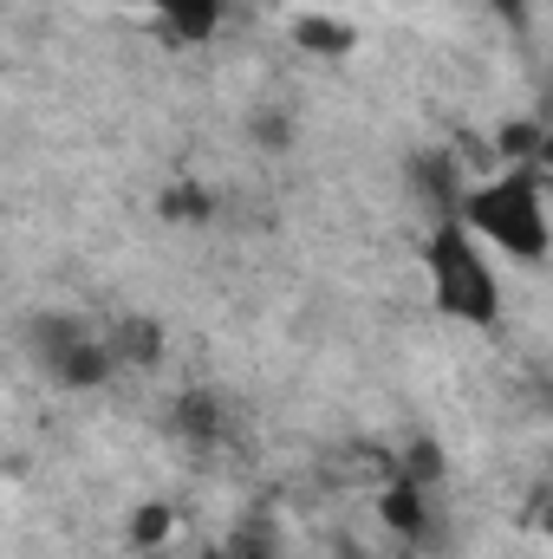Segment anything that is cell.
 Wrapping results in <instances>:
<instances>
[{
  "label": "cell",
  "instance_id": "obj_11",
  "mask_svg": "<svg viewBox=\"0 0 553 559\" xmlns=\"http://www.w3.org/2000/svg\"><path fill=\"white\" fill-rule=\"evenodd\" d=\"M163 215H169V222H209V215H215V195H209V189H169V195H163Z\"/></svg>",
  "mask_w": 553,
  "mask_h": 559
},
{
  "label": "cell",
  "instance_id": "obj_12",
  "mask_svg": "<svg viewBox=\"0 0 553 559\" xmlns=\"http://www.w3.org/2000/svg\"><path fill=\"white\" fill-rule=\"evenodd\" d=\"M541 138H548V124H508L502 131V163H534L541 156Z\"/></svg>",
  "mask_w": 553,
  "mask_h": 559
},
{
  "label": "cell",
  "instance_id": "obj_16",
  "mask_svg": "<svg viewBox=\"0 0 553 559\" xmlns=\"http://www.w3.org/2000/svg\"><path fill=\"white\" fill-rule=\"evenodd\" d=\"M209 559H268L261 547H228V554H209Z\"/></svg>",
  "mask_w": 553,
  "mask_h": 559
},
{
  "label": "cell",
  "instance_id": "obj_1",
  "mask_svg": "<svg viewBox=\"0 0 553 559\" xmlns=\"http://www.w3.org/2000/svg\"><path fill=\"white\" fill-rule=\"evenodd\" d=\"M423 280H430V306L469 332H495L502 325V274H495V248L462 222L443 215L423 235Z\"/></svg>",
  "mask_w": 553,
  "mask_h": 559
},
{
  "label": "cell",
  "instance_id": "obj_5",
  "mask_svg": "<svg viewBox=\"0 0 553 559\" xmlns=\"http://www.w3.org/2000/svg\"><path fill=\"white\" fill-rule=\"evenodd\" d=\"M156 7V20L183 39V46H209L222 26H228V13H235V0H150Z\"/></svg>",
  "mask_w": 553,
  "mask_h": 559
},
{
  "label": "cell",
  "instance_id": "obj_6",
  "mask_svg": "<svg viewBox=\"0 0 553 559\" xmlns=\"http://www.w3.org/2000/svg\"><path fill=\"white\" fill-rule=\"evenodd\" d=\"M222 397L215 391H183L176 397V436L189 442V449H215L222 442Z\"/></svg>",
  "mask_w": 553,
  "mask_h": 559
},
{
  "label": "cell",
  "instance_id": "obj_3",
  "mask_svg": "<svg viewBox=\"0 0 553 559\" xmlns=\"http://www.w3.org/2000/svg\"><path fill=\"white\" fill-rule=\"evenodd\" d=\"M33 358L59 391H98L125 371L111 325H85V319H33Z\"/></svg>",
  "mask_w": 553,
  "mask_h": 559
},
{
  "label": "cell",
  "instance_id": "obj_8",
  "mask_svg": "<svg viewBox=\"0 0 553 559\" xmlns=\"http://www.w3.org/2000/svg\"><path fill=\"white\" fill-rule=\"evenodd\" d=\"M111 345H118V365H156L163 358V332L150 319H118L111 325Z\"/></svg>",
  "mask_w": 553,
  "mask_h": 559
},
{
  "label": "cell",
  "instance_id": "obj_9",
  "mask_svg": "<svg viewBox=\"0 0 553 559\" xmlns=\"http://www.w3.org/2000/svg\"><path fill=\"white\" fill-rule=\"evenodd\" d=\"M169 534H176V514H169L163 501H143L138 514H131V547H143V554H150V547H163Z\"/></svg>",
  "mask_w": 553,
  "mask_h": 559
},
{
  "label": "cell",
  "instance_id": "obj_2",
  "mask_svg": "<svg viewBox=\"0 0 553 559\" xmlns=\"http://www.w3.org/2000/svg\"><path fill=\"white\" fill-rule=\"evenodd\" d=\"M462 222L508 261L548 267L553 254V209H548V176L534 163H502L489 182H469Z\"/></svg>",
  "mask_w": 553,
  "mask_h": 559
},
{
  "label": "cell",
  "instance_id": "obj_15",
  "mask_svg": "<svg viewBox=\"0 0 553 559\" xmlns=\"http://www.w3.org/2000/svg\"><path fill=\"white\" fill-rule=\"evenodd\" d=\"M534 169H541V176H553V124H548V138H541V156H534Z\"/></svg>",
  "mask_w": 553,
  "mask_h": 559
},
{
  "label": "cell",
  "instance_id": "obj_4",
  "mask_svg": "<svg viewBox=\"0 0 553 559\" xmlns=\"http://www.w3.org/2000/svg\"><path fill=\"white\" fill-rule=\"evenodd\" d=\"M378 521H385L398 540H430V534H436V488H423V481H411V475L385 481Z\"/></svg>",
  "mask_w": 553,
  "mask_h": 559
},
{
  "label": "cell",
  "instance_id": "obj_14",
  "mask_svg": "<svg viewBox=\"0 0 553 559\" xmlns=\"http://www.w3.org/2000/svg\"><path fill=\"white\" fill-rule=\"evenodd\" d=\"M489 7H495V13H502V20H508V26H521V20H528V7H534V0H489Z\"/></svg>",
  "mask_w": 553,
  "mask_h": 559
},
{
  "label": "cell",
  "instance_id": "obj_13",
  "mask_svg": "<svg viewBox=\"0 0 553 559\" xmlns=\"http://www.w3.org/2000/svg\"><path fill=\"white\" fill-rule=\"evenodd\" d=\"M286 143V118H280V111H255V143Z\"/></svg>",
  "mask_w": 553,
  "mask_h": 559
},
{
  "label": "cell",
  "instance_id": "obj_10",
  "mask_svg": "<svg viewBox=\"0 0 553 559\" xmlns=\"http://www.w3.org/2000/svg\"><path fill=\"white\" fill-rule=\"evenodd\" d=\"M398 475H411V481H423V488H436L443 481V449L430 442V436H416L411 449H404V468Z\"/></svg>",
  "mask_w": 553,
  "mask_h": 559
},
{
  "label": "cell",
  "instance_id": "obj_17",
  "mask_svg": "<svg viewBox=\"0 0 553 559\" xmlns=\"http://www.w3.org/2000/svg\"><path fill=\"white\" fill-rule=\"evenodd\" d=\"M541 534H548V540H553V501H548V508H541Z\"/></svg>",
  "mask_w": 553,
  "mask_h": 559
},
{
  "label": "cell",
  "instance_id": "obj_7",
  "mask_svg": "<svg viewBox=\"0 0 553 559\" xmlns=\"http://www.w3.org/2000/svg\"><path fill=\"white\" fill-rule=\"evenodd\" d=\"M293 39H299L306 52H319V59H345V52L358 46V33H352L345 20H332V13H306V20H293Z\"/></svg>",
  "mask_w": 553,
  "mask_h": 559
}]
</instances>
